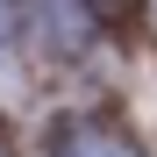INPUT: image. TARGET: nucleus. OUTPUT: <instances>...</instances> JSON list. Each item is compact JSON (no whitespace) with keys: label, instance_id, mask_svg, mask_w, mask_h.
Instances as JSON below:
<instances>
[{"label":"nucleus","instance_id":"nucleus-1","mask_svg":"<svg viewBox=\"0 0 157 157\" xmlns=\"http://www.w3.org/2000/svg\"><path fill=\"white\" fill-rule=\"evenodd\" d=\"M64 157H136V150H128V143H114V136H78Z\"/></svg>","mask_w":157,"mask_h":157},{"label":"nucleus","instance_id":"nucleus-2","mask_svg":"<svg viewBox=\"0 0 157 157\" xmlns=\"http://www.w3.org/2000/svg\"><path fill=\"white\" fill-rule=\"evenodd\" d=\"M7 43H14V7L0 0V57H7Z\"/></svg>","mask_w":157,"mask_h":157},{"label":"nucleus","instance_id":"nucleus-3","mask_svg":"<svg viewBox=\"0 0 157 157\" xmlns=\"http://www.w3.org/2000/svg\"><path fill=\"white\" fill-rule=\"evenodd\" d=\"M150 14H157V0H150Z\"/></svg>","mask_w":157,"mask_h":157}]
</instances>
